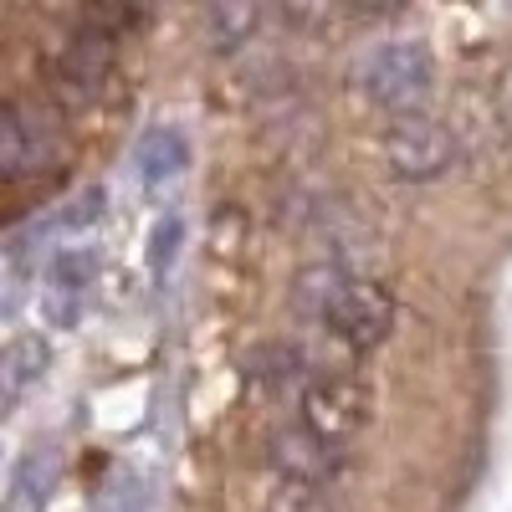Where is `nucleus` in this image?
I'll use <instances>...</instances> for the list:
<instances>
[{"label":"nucleus","mask_w":512,"mask_h":512,"mask_svg":"<svg viewBox=\"0 0 512 512\" xmlns=\"http://www.w3.org/2000/svg\"><path fill=\"white\" fill-rule=\"evenodd\" d=\"M431 88H436V57L425 41H379L354 67V93L390 118L425 113Z\"/></svg>","instance_id":"obj_1"},{"label":"nucleus","mask_w":512,"mask_h":512,"mask_svg":"<svg viewBox=\"0 0 512 512\" xmlns=\"http://www.w3.org/2000/svg\"><path fill=\"white\" fill-rule=\"evenodd\" d=\"M118 47L123 36L113 31H67L47 52V93L67 113H88L108 98L118 77Z\"/></svg>","instance_id":"obj_2"},{"label":"nucleus","mask_w":512,"mask_h":512,"mask_svg":"<svg viewBox=\"0 0 512 512\" xmlns=\"http://www.w3.org/2000/svg\"><path fill=\"white\" fill-rule=\"evenodd\" d=\"M318 313H323L328 333H333L344 349L369 354V349H379L384 338H390V328H395V297H390V287H384L379 277L338 272V282L328 287V297H323Z\"/></svg>","instance_id":"obj_3"},{"label":"nucleus","mask_w":512,"mask_h":512,"mask_svg":"<svg viewBox=\"0 0 512 512\" xmlns=\"http://www.w3.org/2000/svg\"><path fill=\"white\" fill-rule=\"evenodd\" d=\"M62 159V128L47 108L36 103H21L11 98L6 103V118H0V175L6 180H26V175H41Z\"/></svg>","instance_id":"obj_4"},{"label":"nucleus","mask_w":512,"mask_h":512,"mask_svg":"<svg viewBox=\"0 0 512 512\" xmlns=\"http://www.w3.org/2000/svg\"><path fill=\"white\" fill-rule=\"evenodd\" d=\"M374 415V395L359 374H318L313 384H303V420L318 436L349 446Z\"/></svg>","instance_id":"obj_5"},{"label":"nucleus","mask_w":512,"mask_h":512,"mask_svg":"<svg viewBox=\"0 0 512 512\" xmlns=\"http://www.w3.org/2000/svg\"><path fill=\"white\" fill-rule=\"evenodd\" d=\"M384 159H390V169L410 185L436 180L456 159V134L431 113H405V118L390 123V134H384Z\"/></svg>","instance_id":"obj_6"},{"label":"nucleus","mask_w":512,"mask_h":512,"mask_svg":"<svg viewBox=\"0 0 512 512\" xmlns=\"http://www.w3.org/2000/svg\"><path fill=\"white\" fill-rule=\"evenodd\" d=\"M344 446L318 436L308 420L297 425H277V431L267 436V466L272 477H297V482H338V472H344Z\"/></svg>","instance_id":"obj_7"},{"label":"nucleus","mask_w":512,"mask_h":512,"mask_svg":"<svg viewBox=\"0 0 512 512\" xmlns=\"http://www.w3.org/2000/svg\"><path fill=\"white\" fill-rule=\"evenodd\" d=\"M98 251L93 246H67L47 262V282H41V313L52 328H72L88 308V292L98 282Z\"/></svg>","instance_id":"obj_8"},{"label":"nucleus","mask_w":512,"mask_h":512,"mask_svg":"<svg viewBox=\"0 0 512 512\" xmlns=\"http://www.w3.org/2000/svg\"><path fill=\"white\" fill-rule=\"evenodd\" d=\"M57 482H62V446L57 441L26 446L6 482V512H47V502L57 497Z\"/></svg>","instance_id":"obj_9"},{"label":"nucleus","mask_w":512,"mask_h":512,"mask_svg":"<svg viewBox=\"0 0 512 512\" xmlns=\"http://www.w3.org/2000/svg\"><path fill=\"white\" fill-rule=\"evenodd\" d=\"M52 369V344L41 333H16L6 354H0V395H6V410H16L26 400L31 384H41Z\"/></svg>","instance_id":"obj_10"},{"label":"nucleus","mask_w":512,"mask_h":512,"mask_svg":"<svg viewBox=\"0 0 512 512\" xmlns=\"http://www.w3.org/2000/svg\"><path fill=\"white\" fill-rule=\"evenodd\" d=\"M272 6L297 31H323L338 11H354V16H369L374 21V16H395L405 0H272Z\"/></svg>","instance_id":"obj_11"},{"label":"nucleus","mask_w":512,"mask_h":512,"mask_svg":"<svg viewBox=\"0 0 512 512\" xmlns=\"http://www.w3.org/2000/svg\"><path fill=\"white\" fill-rule=\"evenodd\" d=\"M185 164H190V144H185L180 128H149V134L139 139V175H144V185H154V190L169 185Z\"/></svg>","instance_id":"obj_12"},{"label":"nucleus","mask_w":512,"mask_h":512,"mask_svg":"<svg viewBox=\"0 0 512 512\" xmlns=\"http://www.w3.org/2000/svg\"><path fill=\"white\" fill-rule=\"evenodd\" d=\"M149 502H154V487L139 466H113L93 497V512H149Z\"/></svg>","instance_id":"obj_13"},{"label":"nucleus","mask_w":512,"mask_h":512,"mask_svg":"<svg viewBox=\"0 0 512 512\" xmlns=\"http://www.w3.org/2000/svg\"><path fill=\"white\" fill-rule=\"evenodd\" d=\"M267 512H338L328 482H297V477H277L267 492Z\"/></svg>","instance_id":"obj_14"},{"label":"nucleus","mask_w":512,"mask_h":512,"mask_svg":"<svg viewBox=\"0 0 512 512\" xmlns=\"http://www.w3.org/2000/svg\"><path fill=\"white\" fill-rule=\"evenodd\" d=\"M180 241H185V221H180V216H164V221L154 226V236H149V272H164L169 262H175Z\"/></svg>","instance_id":"obj_15"}]
</instances>
